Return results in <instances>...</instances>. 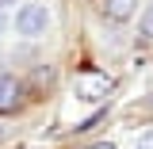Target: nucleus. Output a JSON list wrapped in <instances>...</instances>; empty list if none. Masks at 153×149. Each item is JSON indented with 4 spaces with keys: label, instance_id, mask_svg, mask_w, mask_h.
I'll return each instance as SVG.
<instances>
[{
    "label": "nucleus",
    "instance_id": "obj_1",
    "mask_svg": "<svg viewBox=\"0 0 153 149\" xmlns=\"http://www.w3.org/2000/svg\"><path fill=\"white\" fill-rule=\"evenodd\" d=\"M46 27H50V12L42 8V4H23L16 12V31L23 38H38L46 35Z\"/></svg>",
    "mask_w": 153,
    "mask_h": 149
},
{
    "label": "nucleus",
    "instance_id": "obj_6",
    "mask_svg": "<svg viewBox=\"0 0 153 149\" xmlns=\"http://www.w3.org/2000/svg\"><path fill=\"white\" fill-rule=\"evenodd\" d=\"M138 149H153V126L142 134V138H138Z\"/></svg>",
    "mask_w": 153,
    "mask_h": 149
},
{
    "label": "nucleus",
    "instance_id": "obj_4",
    "mask_svg": "<svg viewBox=\"0 0 153 149\" xmlns=\"http://www.w3.org/2000/svg\"><path fill=\"white\" fill-rule=\"evenodd\" d=\"M16 103H19V80L16 76H0V115L16 111Z\"/></svg>",
    "mask_w": 153,
    "mask_h": 149
},
{
    "label": "nucleus",
    "instance_id": "obj_2",
    "mask_svg": "<svg viewBox=\"0 0 153 149\" xmlns=\"http://www.w3.org/2000/svg\"><path fill=\"white\" fill-rule=\"evenodd\" d=\"M111 92V76L107 73H80L73 80V96L76 99H103Z\"/></svg>",
    "mask_w": 153,
    "mask_h": 149
},
{
    "label": "nucleus",
    "instance_id": "obj_7",
    "mask_svg": "<svg viewBox=\"0 0 153 149\" xmlns=\"http://www.w3.org/2000/svg\"><path fill=\"white\" fill-rule=\"evenodd\" d=\"M88 149H115L111 142H96V145H88Z\"/></svg>",
    "mask_w": 153,
    "mask_h": 149
},
{
    "label": "nucleus",
    "instance_id": "obj_5",
    "mask_svg": "<svg viewBox=\"0 0 153 149\" xmlns=\"http://www.w3.org/2000/svg\"><path fill=\"white\" fill-rule=\"evenodd\" d=\"M142 38H153V12H146V19H142Z\"/></svg>",
    "mask_w": 153,
    "mask_h": 149
},
{
    "label": "nucleus",
    "instance_id": "obj_3",
    "mask_svg": "<svg viewBox=\"0 0 153 149\" xmlns=\"http://www.w3.org/2000/svg\"><path fill=\"white\" fill-rule=\"evenodd\" d=\"M134 12H138V0H103V16L115 23H126Z\"/></svg>",
    "mask_w": 153,
    "mask_h": 149
},
{
    "label": "nucleus",
    "instance_id": "obj_10",
    "mask_svg": "<svg viewBox=\"0 0 153 149\" xmlns=\"http://www.w3.org/2000/svg\"><path fill=\"white\" fill-rule=\"evenodd\" d=\"M149 12H153V8H149Z\"/></svg>",
    "mask_w": 153,
    "mask_h": 149
},
{
    "label": "nucleus",
    "instance_id": "obj_9",
    "mask_svg": "<svg viewBox=\"0 0 153 149\" xmlns=\"http://www.w3.org/2000/svg\"><path fill=\"white\" fill-rule=\"evenodd\" d=\"M0 31H4V12H0Z\"/></svg>",
    "mask_w": 153,
    "mask_h": 149
},
{
    "label": "nucleus",
    "instance_id": "obj_8",
    "mask_svg": "<svg viewBox=\"0 0 153 149\" xmlns=\"http://www.w3.org/2000/svg\"><path fill=\"white\" fill-rule=\"evenodd\" d=\"M8 4H16V0H0V8H8Z\"/></svg>",
    "mask_w": 153,
    "mask_h": 149
}]
</instances>
